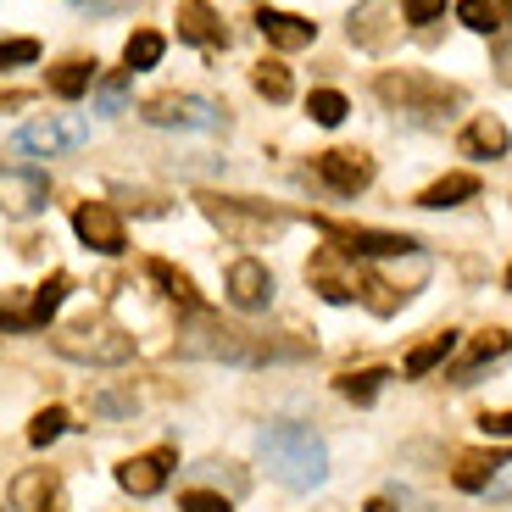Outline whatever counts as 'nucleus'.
Wrapping results in <instances>:
<instances>
[{
    "mask_svg": "<svg viewBox=\"0 0 512 512\" xmlns=\"http://www.w3.org/2000/svg\"><path fill=\"white\" fill-rule=\"evenodd\" d=\"M128 84H134V73H112V78H101V84H95V106H101L106 117H117L123 112V101H128Z\"/></svg>",
    "mask_w": 512,
    "mask_h": 512,
    "instance_id": "nucleus-32",
    "label": "nucleus"
},
{
    "mask_svg": "<svg viewBox=\"0 0 512 512\" xmlns=\"http://www.w3.org/2000/svg\"><path fill=\"white\" fill-rule=\"evenodd\" d=\"M179 507H184V512H229V496L195 485V490H184V496H179Z\"/></svg>",
    "mask_w": 512,
    "mask_h": 512,
    "instance_id": "nucleus-37",
    "label": "nucleus"
},
{
    "mask_svg": "<svg viewBox=\"0 0 512 512\" xmlns=\"http://www.w3.org/2000/svg\"><path fill=\"white\" fill-rule=\"evenodd\" d=\"M179 39L201 45V51H229V28L218 23V12L206 6V0H179Z\"/></svg>",
    "mask_w": 512,
    "mask_h": 512,
    "instance_id": "nucleus-16",
    "label": "nucleus"
},
{
    "mask_svg": "<svg viewBox=\"0 0 512 512\" xmlns=\"http://www.w3.org/2000/svg\"><path fill=\"white\" fill-rule=\"evenodd\" d=\"M485 435H512V412H485Z\"/></svg>",
    "mask_w": 512,
    "mask_h": 512,
    "instance_id": "nucleus-40",
    "label": "nucleus"
},
{
    "mask_svg": "<svg viewBox=\"0 0 512 512\" xmlns=\"http://www.w3.org/2000/svg\"><path fill=\"white\" fill-rule=\"evenodd\" d=\"M67 290H73V279H67V273H51V279H45L34 295H28V307H23V312H12L17 334H34V329H45V323H51V312L67 301Z\"/></svg>",
    "mask_w": 512,
    "mask_h": 512,
    "instance_id": "nucleus-20",
    "label": "nucleus"
},
{
    "mask_svg": "<svg viewBox=\"0 0 512 512\" xmlns=\"http://www.w3.org/2000/svg\"><path fill=\"white\" fill-rule=\"evenodd\" d=\"M162 51H167V39L156 34V28H140V34H128V45H123V67L128 73H145V67L162 62Z\"/></svg>",
    "mask_w": 512,
    "mask_h": 512,
    "instance_id": "nucleus-28",
    "label": "nucleus"
},
{
    "mask_svg": "<svg viewBox=\"0 0 512 512\" xmlns=\"http://www.w3.org/2000/svg\"><path fill=\"white\" fill-rule=\"evenodd\" d=\"M179 351L201 362H240V368H262V362H295L307 357V340H290V334H256V329H234V323L212 318V312H195L179 329Z\"/></svg>",
    "mask_w": 512,
    "mask_h": 512,
    "instance_id": "nucleus-1",
    "label": "nucleus"
},
{
    "mask_svg": "<svg viewBox=\"0 0 512 512\" xmlns=\"http://www.w3.org/2000/svg\"><path fill=\"white\" fill-rule=\"evenodd\" d=\"M512 351V334L507 329H485V334H474V346L462 351V362L451 368V384H474L479 373L490 368V362H501Z\"/></svg>",
    "mask_w": 512,
    "mask_h": 512,
    "instance_id": "nucleus-19",
    "label": "nucleus"
},
{
    "mask_svg": "<svg viewBox=\"0 0 512 512\" xmlns=\"http://www.w3.org/2000/svg\"><path fill=\"white\" fill-rule=\"evenodd\" d=\"M84 134H90V123L84 117H39V123L17 128V151L28 156H56V151H73V145H84Z\"/></svg>",
    "mask_w": 512,
    "mask_h": 512,
    "instance_id": "nucleus-11",
    "label": "nucleus"
},
{
    "mask_svg": "<svg viewBox=\"0 0 512 512\" xmlns=\"http://www.w3.org/2000/svg\"><path fill=\"white\" fill-rule=\"evenodd\" d=\"M312 173H318L334 195H357L373 184V156L368 151H323L318 162H312Z\"/></svg>",
    "mask_w": 512,
    "mask_h": 512,
    "instance_id": "nucleus-14",
    "label": "nucleus"
},
{
    "mask_svg": "<svg viewBox=\"0 0 512 512\" xmlns=\"http://www.w3.org/2000/svg\"><path fill=\"white\" fill-rule=\"evenodd\" d=\"M51 206V179L39 167H0V212L6 218H34Z\"/></svg>",
    "mask_w": 512,
    "mask_h": 512,
    "instance_id": "nucleus-8",
    "label": "nucleus"
},
{
    "mask_svg": "<svg viewBox=\"0 0 512 512\" xmlns=\"http://www.w3.org/2000/svg\"><path fill=\"white\" fill-rule=\"evenodd\" d=\"M462 156H490V162H496V156H507V145H512V134H507V123H501V117H490V112H479L474 123L462 128Z\"/></svg>",
    "mask_w": 512,
    "mask_h": 512,
    "instance_id": "nucleus-21",
    "label": "nucleus"
},
{
    "mask_svg": "<svg viewBox=\"0 0 512 512\" xmlns=\"http://www.w3.org/2000/svg\"><path fill=\"white\" fill-rule=\"evenodd\" d=\"M318 229L329 234V240L340 245L346 256H407V251H418V240H412V234L357 229V223H329V218H318Z\"/></svg>",
    "mask_w": 512,
    "mask_h": 512,
    "instance_id": "nucleus-9",
    "label": "nucleus"
},
{
    "mask_svg": "<svg viewBox=\"0 0 512 512\" xmlns=\"http://www.w3.org/2000/svg\"><path fill=\"white\" fill-rule=\"evenodd\" d=\"M12 512H67V490L56 468H23L12 479Z\"/></svg>",
    "mask_w": 512,
    "mask_h": 512,
    "instance_id": "nucleus-13",
    "label": "nucleus"
},
{
    "mask_svg": "<svg viewBox=\"0 0 512 512\" xmlns=\"http://www.w3.org/2000/svg\"><path fill=\"white\" fill-rule=\"evenodd\" d=\"M501 284H507V290H512V268H507V279H501Z\"/></svg>",
    "mask_w": 512,
    "mask_h": 512,
    "instance_id": "nucleus-42",
    "label": "nucleus"
},
{
    "mask_svg": "<svg viewBox=\"0 0 512 512\" xmlns=\"http://www.w3.org/2000/svg\"><path fill=\"white\" fill-rule=\"evenodd\" d=\"M51 346L62 351L67 362H90V368H123V362L134 357V340H128L117 323H106V318L67 323V329L51 334Z\"/></svg>",
    "mask_w": 512,
    "mask_h": 512,
    "instance_id": "nucleus-3",
    "label": "nucleus"
},
{
    "mask_svg": "<svg viewBox=\"0 0 512 512\" xmlns=\"http://www.w3.org/2000/svg\"><path fill=\"white\" fill-rule=\"evenodd\" d=\"M195 479H212V485H229V496H245V490H251V479H245L240 468H234V462H201V468H195Z\"/></svg>",
    "mask_w": 512,
    "mask_h": 512,
    "instance_id": "nucleus-35",
    "label": "nucleus"
},
{
    "mask_svg": "<svg viewBox=\"0 0 512 512\" xmlns=\"http://www.w3.org/2000/svg\"><path fill=\"white\" fill-rule=\"evenodd\" d=\"M251 84H256V95H268V101H290V67L284 62H256Z\"/></svg>",
    "mask_w": 512,
    "mask_h": 512,
    "instance_id": "nucleus-31",
    "label": "nucleus"
},
{
    "mask_svg": "<svg viewBox=\"0 0 512 512\" xmlns=\"http://www.w3.org/2000/svg\"><path fill=\"white\" fill-rule=\"evenodd\" d=\"M507 6H512V0H507Z\"/></svg>",
    "mask_w": 512,
    "mask_h": 512,
    "instance_id": "nucleus-43",
    "label": "nucleus"
},
{
    "mask_svg": "<svg viewBox=\"0 0 512 512\" xmlns=\"http://www.w3.org/2000/svg\"><path fill=\"white\" fill-rule=\"evenodd\" d=\"M457 17H462V28H474V34H496L501 28V12L490 0H457Z\"/></svg>",
    "mask_w": 512,
    "mask_h": 512,
    "instance_id": "nucleus-33",
    "label": "nucleus"
},
{
    "mask_svg": "<svg viewBox=\"0 0 512 512\" xmlns=\"http://www.w3.org/2000/svg\"><path fill=\"white\" fill-rule=\"evenodd\" d=\"M51 95H62V101H78V95H90V84H95V62H84V56H73V62H62V67H51Z\"/></svg>",
    "mask_w": 512,
    "mask_h": 512,
    "instance_id": "nucleus-26",
    "label": "nucleus"
},
{
    "mask_svg": "<svg viewBox=\"0 0 512 512\" xmlns=\"http://www.w3.org/2000/svg\"><path fill=\"white\" fill-rule=\"evenodd\" d=\"M379 95L390 106H401V112H446V106L462 101L457 84H440V78H429V73H384Z\"/></svg>",
    "mask_w": 512,
    "mask_h": 512,
    "instance_id": "nucleus-6",
    "label": "nucleus"
},
{
    "mask_svg": "<svg viewBox=\"0 0 512 512\" xmlns=\"http://www.w3.org/2000/svg\"><path fill=\"white\" fill-rule=\"evenodd\" d=\"M256 28H262V39L279 45V51H307L312 39H318V23H307V17H295V12H273V6L256 12Z\"/></svg>",
    "mask_w": 512,
    "mask_h": 512,
    "instance_id": "nucleus-18",
    "label": "nucleus"
},
{
    "mask_svg": "<svg viewBox=\"0 0 512 512\" xmlns=\"http://www.w3.org/2000/svg\"><path fill=\"white\" fill-rule=\"evenodd\" d=\"M490 496H496V501H512V462H501V474L490 479Z\"/></svg>",
    "mask_w": 512,
    "mask_h": 512,
    "instance_id": "nucleus-39",
    "label": "nucleus"
},
{
    "mask_svg": "<svg viewBox=\"0 0 512 512\" xmlns=\"http://www.w3.org/2000/svg\"><path fill=\"white\" fill-rule=\"evenodd\" d=\"M457 351V329H440V334H429L423 346H412L407 351V379H429V373L440 368V362Z\"/></svg>",
    "mask_w": 512,
    "mask_h": 512,
    "instance_id": "nucleus-24",
    "label": "nucleus"
},
{
    "mask_svg": "<svg viewBox=\"0 0 512 512\" xmlns=\"http://www.w3.org/2000/svg\"><path fill=\"white\" fill-rule=\"evenodd\" d=\"M223 290H229V301L240 312H262L273 301V273L268 262H256V256H240V262H229V279H223Z\"/></svg>",
    "mask_w": 512,
    "mask_h": 512,
    "instance_id": "nucleus-15",
    "label": "nucleus"
},
{
    "mask_svg": "<svg viewBox=\"0 0 512 512\" xmlns=\"http://www.w3.org/2000/svg\"><path fill=\"white\" fill-rule=\"evenodd\" d=\"M145 123L156 128H195V134H223L229 128V112L218 101H206V95H190V90H162L140 106Z\"/></svg>",
    "mask_w": 512,
    "mask_h": 512,
    "instance_id": "nucleus-4",
    "label": "nucleus"
},
{
    "mask_svg": "<svg viewBox=\"0 0 512 512\" xmlns=\"http://www.w3.org/2000/svg\"><path fill=\"white\" fill-rule=\"evenodd\" d=\"M256 451H262L268 474L284 490H318L329 479V451H323V440L312 435L307 423H268L256 435Z\"/></svg>",
    "mask_w": 512,
    "mask_h": 512,
    "instance_id": "nucleus-2",
    "label": "nucleus"
},
{
    "mask_svg": "<svg viewBox=\"0 0 512 512\" xmlns=\"http://www.w3.org/2000/svg\"><path fill=\"white\" fill-rule=\"evenodd\" d=\"M384 379H390L384 368H357V373H340V379H334V390H340L346 401H357V407H368V401L384 390Z\"/></svg>",
    "mask_w": 512,
    "mask_h": 512,
    "instance_id": "nucleus-29",
    "label": "nucleus"
},
{
    "mask_svg": "<svg viewBox=\"0 0 512 512\" xmlns=\"http://www.w3.org/2000/svg\"><path fill=\"white\" fill-rule=\"evenodd\" d=\"M62 429H67V412L45 407V412H34V423H28V440H34V446H51V440H62Z\"/></svg>",
    "mask_w": 512,
    "mask_h": 512,
    "instance_id": "nucleus-34",
    "label": "nucleus"
},
{
    "mask_svg": "<svg viewBox=\"0 0 512 512\" xmlns=\"http://www.w3.org/2000/svg\"><path fill=\"white\" fill-rule=\"evenodd\" d=\"M351 262H357V256H346L340 245H323V251L307 262L312 290H318L323 301H334V307H346V301H357V295H362V273L351 268Z\"/></svg>",
    "mask_w": 512,
    "mask_h": 512,
    "instance_id": "nucleus-7",
    "label": "nucleus"
},
{
    "mask_svg": "<svg viewBox=\"0 0 512 512\" xmlns=\"http://www.w3.org/2000/svg\"><path fill=\"white\" fill-rule=\"evenodd\" d=\"M145 279H151L156 290L167 295V301H179V307L201 312V295H195V279H190L184 268H173V262H162V256H151V262H145Z\"/></svg>",
    "mask_w": 512,
    "mask_h": 512,
    "instance_id": "nucleus-23",
    "label": "nucleus"
},
{
    "mask_svg": "<svg viewBox=\"0 0 512 512\" xmlns=\"http://www.w3.org/2000/svg\"><path fill=\"white\" fill-rule=\"evenodd\" d=\"M39 62V39H0V67Z\"/></svg>",
    "mask_w": 512,
    "mask_h": 512,
    "instance_id": "nucleus-36",
    "label": "nucleus"
},
{
    "mask_svg": "<svg viewBox=\"0 0 512 512\" xmlns=\"http://www.w3.org/2000/svg\"><path fill=\"white\" fill-rule=\"evenodd\" d=\"M201 212L212 223H218L229 240H240V245H256V240H273V234L284 229V212H268L262 201H229V195H201Z\"/></svg>",
    "mask_w": 512,
    "mask_h": 512,
    "instance_id": "nucleus-5",
    "label": "nucleus"
},
{
    "mask_svg": "<svg viewBox=\"0 0 512 512\" xmlns=\"http://www.w3.org/2000/svg\"><path fill=\"white\" fill-rule=\"evenodd\" d=\"M412 290H396V284L390 279H379V273H368V279H362V307L373 312V318H390V312H401V301H407Z\"/></svg>",
    "mask_w": 512,
    "mask_h": 512,
    "instance_id": "nucleus-27",
    "label": "nucleus"
},
{
    "mask_svg": "<svg viewBox=\"0 0 512 512\" xmlns=\"http://www.w3.org/2000/svg\"><path fill=\"white\" fill-rule=\"evenodd\" d=\"M396 34H401L396 0H362L357 12H351V45H362V51H390Z\"/></svg>",
    "mask_w": 512,
    "mask_h": 512,
    "instance_id": "nucleus-12",
    "label": "nucleus"
},
{
    "mask_svg": "<svg viewBox=\"0 0 512 512\" xmlns=\"http://www.w3.org/2000/svg\"><path fill=\"white\" fill-rule=\"evenodd\" d=\"M167 474H173V451H145V457H128L123 468H117V485L128 490V496H156V490L167 485Z\"/></svg>",
    "mask_w": 512,
    "mask_h": 512,
    "instance_id": "nucleus-17",
    "label": "nucleus"
},
{
    "mask_svg": "<svg viewBox=\"0 0 512 512\" xmlns=\"http://www.w3.org/2000/svg\"><path fill=\"white\" fill-rule=\"evenodd\" d=\"M307 112H312V123H318V128H334V123H346L351 101L340 90H312L307 95Z\"/></svg>",
    "mask_w": 512,
    "mask_h": 512,
    "instance_id": "nucleus-30",
    "label": "nucleus"
},
{
    "mask_svg": "<svg viewBox=\"0 0 512 512\" xmlns=\"http://www.w3.org/2000/svg\"><path fill=\"white\" fill-rule=\"evenodd\" d=\"M501 462H512V451H462L457 468H451V485L457 490H490V479L501 474Z\"/></svg>",
    "mask_w": 512,
    "mask_h": 512,
    "instance_id": "nucleus-22",
    "label": "nucleus"
},
{
    "mask_svg": "<svg viewBox=\"0 0 512 512\" xmlns=\"http://www.w3.org/2000/svg\"><path fill=\"white\" fill-rule=\"evenodd\" d=\"M401 12H407V23H435L446 12V0H401Z\"/></svg>",
    "mask_w": 512,
    "mask_h": 512,
    "instance_id": "nucleus-38",
    "label": "nucleus"
},
{
    "mask_svg": "<svg viewBox=\"0 0 512 512\" xmlns=\"http://www.w3.org/2000/svg\"><path fill=\"white\" fill-rule=\"evenodd\" d=\"M474 195H479L474 173H446V179H435L429 190L418 195V206H435L440 212V206H462V201H474Z\"/></svg>",
    "mask_w": 512,
    "mask_h": 512,
    "instance_id": "nucleus-25",
    "label": "nucleus"
},
{
    "mask_svg": "<svg viewBox=\"0 0 512 512\" xmlns=\"http://www.w3.org/2000/svg\"><path fill=\"white\" fill-rule=\"evenodd\" d=\"M73 229H78V240L90 245V251H101V256H123L128 251L123 218H117L106 201H78L73 206Z\"/></svg>",
    "mask_w": 512,
    "mask_h": 512,
    "instance_id": "nucleus-10",
    "label": "nucleus"
},
{
    "mask_svg": "<svg viewBox=\"0 0 512 512\" xmlns=\"http://www.w3.org/2000/svg\"><path fill=\"white\" fill-rule=\"evenodd\" d=\"M90 6H95V12H112V6H117V0H90Z\"/></svg>",
    "mask_w": 512,
    "mask_h": 512,
    "instance_id": "nucleus-41",
    "label": "nucleus"
}]
</instances>
